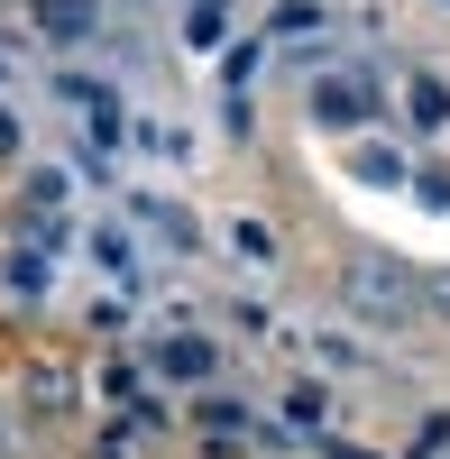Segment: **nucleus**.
Listing matches in <instances>:
<instances>
[{
  "label": "nucleus",
  "instance_id": "obj_1",
  "mask_svg": "<svg viewBox=\"0 0 450 459\" xmlns=\"http://www.w3.org/2000/svg\"><path fill=\"white\" fill-rule=\"evenodd\" d=\"M341 303H350L359 322H377V331H414V322L432 313V285H423L404 257L368 248V257H350V266H341Z\"/></svg>",
  "mask_w": 450,
  "mask_h": 459
},
{
  "label": "nucleus",
  "instance_id": "obj_2",
  "mask_svg": "<svg viewBox=\"0 0 450 459\" xmlns=\"http://www.w3.org/2000/svg\"><path fill=\"white\" fill-rule=\"evenodd\" d=\"M10 404L28 413V423H65V413L83 404V377H74L65 359H28V368H19V395H10Z\"/></svg>",
  "mask_w": 450,
  "mask_h": 459
},
{
  "label": "nucleus",
  "instance_id": "obj_3",
  "mask_svg": "<svg viewBox=\"0 0 450 459\" xmlns=\"http://www.w3.org/2000/svg\"><path fill=\"white\" fill-rule=\"evenodd\" d=\"M313 120H322L331 138L368 129V120H377V83H368V74H341V65H331L322 83H313Z\"/></svg>",
  "mask_w": 450,
  "mask_h": 459
},
{
  "label": "nucleus",
  "instance_id": "obj_4",
  "mask_svg": "<svg viewBox=\"0 0 450 459\" xmlns=\"http://www.w3.org/2000/svg\"><path fill=\"white\" fill-rule=\"evenodd\" d=\"M28 19L47 47H92L101 37V0H28Z\"/></svg>",
  "mask_w": 450,
  "mask_h": 459
},
{
  "label": "nucleus",
  "instance_id": "obj_5",
  "mask_svg": "<svg viewBox=\"0 0 450 459\" xmlns=\"http://www.w3.org/2000/svg\"><path fill=\"white\" fill-rule=\"evenodd\" d=\"M47 285H56V257L37 239H19L10 257H0V294H10V303H47Z\"/></svg>",
  "mask_w": 450,
  "mask_h": 459
},
{
  "label": "nucleus",
  "instance_id": "obj_6",
  "mask_svg": "<svg viewBox=\"0 0 450 459\" xmlns=\"http://www.w3.org/2000/svg\"><path fill=\"white\" fill-rule=\"evenodd\" d=\"M147 359H157V377H175V386H203V377L221 368L203 331H166V340H157V350H147Z\"/></svg>",
  "mask_w": 450,
  "mask_h": 459
},
{
  "label": "nucleus",
  "instance_id": "obj_7",
  "mask_svg": "<svg viewBox=\"0 0 450 459\" xmlns=\"http://www.w3.org/2000/svg\"><path fill=\"white\" fill-rule=\"evenodd\" d=\"M404 120H414L423 138L450 129V83H441V74H414V83H404Z\"/></svg>",
  "mask_w": 450,
  "mask_h": 459
},
{
  "label": "nucleus",
  "instance_id": "obj_8",
  "mask_svg": "<svg viewBox=\"0 0 450 459\" xmlns=\"http://www.w3.org/2000/svg\"><path fill=\"white\" fill-rule=\"evenodd\" d=\"M92 257H101L110 285H138V248H129V230H92Z\"/></svg>",
  "mask_w": 450,
  "mask_h": 459
},
{
  "label": "nucleus",
  "instance_id": "obj_9",
  "mask_svg": "<svg viewBox=\"0 0 450 459\" xmlns=\"http://www.w3.org/2000/svg\"><path fill=\"white\" fill-rule=\"evenodd\" d=\"M129 212H138V221H147V230H157V239H166V248H194V221H184V212H175V203H157V194H138V203H129Z\"/></svg>",
  "mask_w": 450,
  "mask_h": 459
},
{
  "label": "nucleus",
  "instance_id": "obj_10",
  "mask_svg": "<svg viewBox=\"0 0 450 459\" xmlns=\"http://www.w3.org/2000/svg\"><path fill=\"white\" fill-rule=\"evenodd\" d=\"M322 423H331V395H322V386H294V395H285V432L304 441V432H322Z\"/></svg>",
  "mask_w": 450,
  "mask_h": 459
},
{
  "label": "nucleus",
  "instance_id": "obj_11",
  "mask_svg": "<svg viewBox=\"0 0 450 459\" xmlns=\"http://www.w3.org/2000/svg\"><path fill=\"white\" fill-rule=\"evenodd\" d=\"M230 248H239L248 266H276V230H267V221H248V212H239V221H230Z\"/></svg>",
  "mask_w": 450,
  "mask_h": 459
},
{
  "label": "nucleus",
  "instance_id": "obj_12",
  "mask_svg": "<svg viewBox=\"0 0 450 459\" xmlns=\"http://www.w3.org/2000/svg\"><path fill=\"white\" fill-rule=\"evenodd\" d=\"M359 175L368 184H404V157H395V147H359Z\"/></svg>",
  "mask_w": 450,
  "mask_h": 459
},
{
  "label": "nucleus",
  "instance_id": "obj_13",
  "mask_svg": "<svg viewBox=\"0 0 450 459\" xmlns=\"http://www.w3.org/2000/svg\"><path fill=\"white\" fill-rule=\"evenodd\" d=\"M0 459H28V413L0 404Z\"/></svg>",
  "mask_w": 450,
  "mask_h": 459
},
{
  "label": "nucleus",
  "instance_id": "obj_14",
  "mask_svg": "<svg viewBox=\"0 0 450 459\" xmlns=\"http://www.w3.org/2000/svg\"><path fill=\"white\" fill-rule=\"evenodd\" d=\"M267 28H276V37H304V28H322V10H313V0H285Z\"/></svg>",
  "mask_w": 450,
  "mask_h": 459
},
{
  "label": "nucleus",
  "instance_id": "obj_15",
  "mask_svg": "<svg viewBox=\"0 0 450 459\" xmlns=\"http://www.w3.org/2000/svg\"><path fill=\"white\" fill-rule=\"evenodd\" d=\"M414 203H432V212H450V175H414Z\"/></svg>",
  "mask_w": 450,
  "mask_h": 459
},
{
  "label": "nucleus",
  "instance_id": "obj_16",
  "mask_svg": "<svg viewBox=\"0 0 450 459\" xmlns=\"http://www.w3.org/2000/svg\"><path fill=\"white\" fill-rule=\"evenodd\" d=\"M441 441H450V413H432V423H423V432H414V459H432V450H441Z\"/></svg>",
  "mask_w": 450,
  "mask_h": 459
},
{
  "label": "nucleus",
  "instance_id": "obj_17",
  "mask_svg": "<svg viewBox=\"0 0 450 459\" xmlns=\"http://www.w3.org/2000/svg\"><path fill=\"white\" fill-rule=\"evenodd\" d=\"M19 138H28V129H19V110L0 101V157H19Z\"/></svg>",
  "mask_w": 450,
  "mask_h": 459
},
{
  "label": "nucleus",
  "instance_id": "obj_18",
  "mask_svg": "<svg viewBox=\"0 0 450 459\" xmlns=\"http://www.w3.org/2000/svg\"><path fill=\"white\" fill-rule=\"evenodd\" d=\"M322 459H386V450H359V441H322Z\"/></svg>",
  "mask_w": 450,
  "mask_h": 459
},
{
  "label": "nucleus",
  "instance_id": "obj_19",
  "mask_svg": "<svg viewBox=\"0 0 450 459\" xmlns=\"http://www.w3.org/2000/svg\"><path fill=\"white\" fill-rule=\"evenodd\" d=\"M432 313H450V266H441V276H432Z\"/></svg>",
  "mask_w": 450,
  "mask_h": 459
},
{
  "label": "nucleus",
  "instance_id": "obj_20",
  "mask_svg": "<svg viewBox=\"0 0 450 459\" xmlns=\"http://www.w3.org/2000/svg\"><path fill=\"white\" fill-rule=\"evenodd\" d=\"M0 74H10V56H0Z\"/></svg>",
  "mask_w": 450,
  "mask_h": 459
}]
</instances>
